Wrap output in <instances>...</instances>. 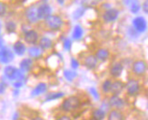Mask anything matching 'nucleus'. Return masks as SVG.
<instances>
[{
  "instance_id": "1",
  "label": "nucleus",
  "mask_w": 148,
  "mask_h": 120,
  "mask_svg": "<svg viewBox=\"0 0 148 120\" xmlns=\"http://www.w3.org/2000/svg\"><path fill=\"white\" fill-rule=\"evenodd\" d=\"M44 24L45 26L51 31H60L65 25V20L59 15H51L44 21Z\"/></svg>"
},
{
  "instance_id": "2",
  "label": "nucleus",
  "mask_w": 148,
  "mask_h": 120,
  "mask_svg": "<svg viewBox=\"0 0 148 120\" xmlns=\"http://www.w3.org/2000/svg\"><path fill=\"white\" fill-rule=\"evenodd\" d=\"M81 106V100L76 96H70L64 99L61 104V109L65 112L71 113L77 110Z\"/></svg>"
},
{
  "instance_id": "3",
  "label": "nucleus",
  "mask_w": 148,
  "mask_h": 120,
  "mask_svg": "<svg viewBox=\"0 0 148 120\" xmlns=\"http://www.w3.org/2000/svg\"><path fill=\"white\" fill-rule=\"evenodd\" d=\"M4 72L5 77L13 81H23L25 78L24 71H22L20 69H17L11 65L6 66L4 69Z\"/></svg>"
},
{
  "instance_id": "4",
  "label": "nucleus",
  "mask_w": 148,
  "mask_h": 120,
  "mask_svg": "<svg viewBox=\"0 0 148 120\" xmlns=\"http://www.w3.org/2000/svg\"><path fill=\"white\" fill-rule=\"evenodd\" d=\"M23 39L25 43L29 44V45H36L38 43L40 37L38 32L33 28H30L27 31H25L23 34Z\"/></svg>"
},
{
  "instance_id": "5",
  "label": "nucleus",
  "mask_w": 148,
  "mask_h": 120,
  "mask_svg": "<svg viewBox=\"0 0 148 120\" xmlns=\"http://www.w3.org/2000/svg\"><path fill=\"white\" fill-rule=\"evenodd\" d=\"M25 18L27 24H36L39 23V17L37 15V6L31 5L25 10Z\"/></svg>"
},
{
  "instance_id": "6",
  "label": "nucleus",
  "mask_w": 148,
  "mask_h": 120,
  "mask_svg": "<svg viewBox=\"0 0 148 120\" xmlns=\"http://www.w3.org/2000/svg\"><path fill=\"white\" fill-rule=\"evenodd\" d=\"M120 15V12L116 8H110L103 12L102 14V20L106 24H111L115 22L118 19Z\"/></svg>"
},
{
  "instance_id": "7",
  "label": "nucleus",
  "mask_w": 148,
  "mask_h": 120,
  "mask_svg": "<svg viewBox=\"0 0 148 120\" xmlns=\"http://www.w3.org/2000/svg\"><path fill=\"white\" fill-rule=\"evenodd\" d=\"M147 63L143 61V60H137V61H134L132 63V71L133 73L136 75V76H143L145 74V72L147 71Z\"/></svg>"
},
{
  "instance_id": "8",
  "label": "nucleus",
  "mask_w": 148,
  "mask_h": 120,
  "mask_svg": "<svg viewBox=\"0 0 148 120\" xmlns=\"http://www.w3.org/2000/svg\"><path fill=\"white\" fill-rule=\"evenodd\" d=\"M53 13V9L48 3H42L37 6V15L40 21H45Z\"/></svg>"
},
{
  "instance_id": "9",
  "label": "nucleus",
  "mask_w": 148,
  "mask_h": 120,
  "mask_svg": "<svg viewBox=\"0 0 148 120\" xmlns=\"http://www.w3.org/2000/svg\"><path fill=\"white\" fill-rule=\"evenodd\" d=\"M133 28L136 30L137 33L142 34L147 30V21L144 16H136L132 21Z\"/></svg>"
},
{
  "instance_id": "10",
  "label": "nucleus",
  "mask_w": 148,
  "mask_h": 120,
  "mask_svg": "<svg viewBox=\"0 0 148 120\" xmlns=\"http://www.w3.org/2000/svg\"><path fill=\"white\" fill-rule=\"evenodd\" d=\"M125 90L129 96H136L140 91V84L138 80L131 79L125 83Z\"/></svg>"
},
{
  "instance_id": "11",
  "label": "nucleus",
  "mask_w": 148,
  "mask_h": 120,
  "mask_svg": "<svg viewBox=\"0 0 148 120\" xmlns=\"http://www.w3.org/2000/svg\"><path fill=\"white\" fill-rule=\"evenodd\" d=\"M14 60V53L12 51L8 48L4 47L0 50V63L2 64H8L10 61Z\"/></svg>"
},
{
  "instance_id": "12",
  "label": "nucleus",
  "mask_w": 148,
  "mask_h": 120,
  "mask_svg": "<svg viewBox=\"0 0 148 120\" xmlns=\"http://www.w3.org/2000/svg\"><path fill=\"white\" fill-rule=\"evenodd\" d=\"M124 71V64L120 61H114L112 63V65L109 69V73L113 78H119L123 73Z\"/></svg>"
},
{
  "instance_id": "13",
  "label": "nucleus",
  "mask_w": 148,
  "mask_h": 120,
  "mask_svg": "<svg viewBox=\"0 0 148 120\" xmlns=\"http://www.w3.org/2000/svg\"><path fill=\"white\" fill-rule=\"evenodd\" d=\"M83 64L86 69H90V71H94L98 65V60L95 54H89L85 57Z\"/></svg>"
},
{
  "instance_id": "14",
  "label": "nucleus",
  "mask_w": 148,
  "mask_h": 120,
  "mask_svg": "<svg viewBox=\"0 0 148 120\" xmlns=\"http://www.w3.org/2000/svg\"><path fill=\"white\" fill-rule=\"evenodd\" d=\"M108 103L110 107H113L114 109H119V110L121 109H123L125 105V100L123 98H121L119 96H116V95H112V96L109 98Z\"/></svg>"
},
{
  "instance_id": "15",
  "label": "nucleus",
  "mask_w": 148,
  "mask_h": 120,
  "mask_svg": "<svg viewBox=\"0 0 148 120\" xmlns=\"http://www.w3.org/2000/svg\"><path fill=\"white\" fill-rule=\"evenodd\" d=\"M123 3L134 15L138 14V12L142 7L139 0H123Z\"/></svg>"
},
{
  "instance_id": "16",
  "label": "nucleus",
  "mask_w": 148,
  "mask_h": 120,
  "mask_svg": "<svg viewBox=\"0 0 148 120\" xmlns=\"http://www.w3.org/2000/svg\"><path fill=\"white\" fill-rule=\"evenodd\" d=\"M124 88H125V84L123 81L116 80L113 81L110 93L112 95H116V96H119V95L123 92Z\"/></svg>"
},
{
  "instance_id": "17",
  "label": "nucleus",
  "mask_w": 148,
  "mask_h": 120,
  "mask_svg": "<svg viewBox=\"0 0 148 120\" xmlns=\"http://www.w3.org/2000/svg\"><path fill=\"white\" fill-rule=\"evenodd\" d=\"M43 53H44V51L38 45H31L27 49V53L30 58H32L33 60L41 58L43 56Z\"/></svg>"
},
{
  "instance_id": "18",
  "label": "nucleus",
  "mask_w": 148,
  "mask_h": 120,
  "mask_svg": "<svg viewBox=\"0 0 148 120\" xmlns=\"http://www.w3.org/2000/svg\"><path fill=\"white\" fill-rule=\"evenodd\" d=\"M38 46H39L44 52L45 51H49L53 48L54 46V42L50 39L49 37H46V36H43L41 37L39 41H38Z\"/></svg>"
},
{
  "instance_id": "19",
  "label": "nucleus",
  "mask_w": 148,
  "mask_h": 120,
  "mask_svg": "<svg viewBox=\"0 0 148 120\" xmlns=\"http://www.w3.org/2000/svg\"><path fill=\"white\" fill-rule=\"evenodd\" d=\"M95 55L96 58H97L98 61L104 62L109 59V57H110V52H109V50L106 48H99L96 50Z\"/></svg>"
},
{
  "instance_id": "20",
  "label": "nucleus",
  "mask_w": 148,
  "mask_h": 120,
  "mask_svg": "<svg viewBox=\"0 0 148 120\" xmlns=\"http://www.w3.org/2000/svg\"><path fill=\"white\" fill-rule=\"evenodd\" d=\"M47 90V84L45 83V82H40L38 83L33 90L31 91V96L32 97H37L40 96V95L46 93Z\"/></svg>"
},
{
  "instance_id": "21",
  "label": "nucleus",
  "mask_w": 148,
  "mask_h": 120,
  "mask_svg": "<svg viewBox=\"0 0 148 120\" xmlns=\"http://www.w3.org/2000/svg\"><path fill=\"white\" fill-rule=\"evenodd\" d=\"M33 64H34V61L32 58H25L23 59L19 64V67H20V69L23 71L25 73V72H29L32 68H33Z\"/></svg>"
},
{
  "instance_id": "22",
  "label": "nucleus",
  "mask_w": 148,
  "mask_h": 120,
  "mask_svg": "<svg viewBox=\"0 0 148 120\" xmlns=\"http://www.w3.org/2000/svg\"><path fill=\"white\" fill-rule=\"evenodd\" d=\"M84 34H85V31H84V28L81 26L80 24H76L74 28H73V32H72V38L75 41H80L83 39L84 37Z\"/></svg>"
},
{
  "instance_id": "23",
  "label": "nucleus",
  "mask_w": 148,
  "mask_h": 120,
  "mask_svg": "<svg viewBox=\"0 0 148 120\" xmlns=\"http://www.w3.org/2000/svg\"><path fill=\"white\" fill-rule=\"evenodd\" d=\"M13 51L14 53L18 56H23L25 52H27V47H25V43L21 41H16L14 45H13Z\"/></svg>"
},
{
  "instance_id": "24",
  "label": "nucleus",
  "mask_w": 148,
  "mask_h": 120,
  "mask_svg": "<svg viewBox=\"0 0 148 120\" xmlns=\"http://www.w3.org/2000/svg\"><path fill=\"white\" fill-rule=\"evenodd\" d=\"M86 5H79L78 7H77L72 14V18L74 19L75 21H78L79 19H81L84 15L86 14Z\"/></svg>"
},
{
  "instance_id": "25",
  "label": "nucleus",
  "mask_w": 148,
  "mask_h": 120,
  "mask_svg": "<svg viewBox=\"0 0 148 120\" xmlns=\"http://www.w3.org/2000/svg\"><path fill=\"white\" fill-rule=\"evenodd\" d=\"M107 120H125V116L119 109H112L109 111Z\"/></svg>"
},
{
  "instance_id": "26",
  "label": "nucleus",
  "mask_w": 148,
  "mask_h": 120,
  "mask_svg": "<svg viewBox=\"0 0 148 120\" xmlns=\"http://www.w3.org/2000/svg\"><path fill=\"white\" fill-rule=\"evenodd\" d=\"M5 29L8 34H14L17 29V24L14 20H8L5 24Z\"/></svg>"
},
{
  "instance_id": "27",
  "label": "nucleus",
  "mask_w": 148,
  "mask_h": 120,
  "mask_svg": "<svg viewBox=\"0 0 148 120\" xmlns=\"http://www.w3.org/2000/svg\"><path fill=\"white\" fill-rule=\"evenodd\" d=\"M106 117V111L100 107V109H96L92 112V118L93 120H104Z\"/></svg>"
},
{
  "instance_id": "28",
  "label": "nucleus",
  "mask_w": 148,
  "mask_h": 120,
  "mask_svg": "<svg viewBox=\"0 0 148 120\" xmlns=\"http://www.w3.org/2000/svg\"><path fill=\"white\" fill-rule=\"evenodd\" d=\"M112 83L113 81L110 79H106L103 83L101 84V90L104 94H107V93H110L111 91V88H112Z\"/></svg>"
},
{
  "instance_id": "29",
  "label": "nucleus",
  "mask_w": 148,
  "mask_h": 120,
  "mask_svg": "<svg viewBox=\"0 0 148 120\" xmlns=\"http://www.w3.org/2000/svg\"><path fill=\"white\" fill-rule=\"evenodd\" d=\"M64 96H65V93L64 92H51V93H48L47 95L45 100H46L47 102H48V101L62 98H64Z\"/></svg>"
},
{
  "instance_id": "30",
  "label": "nucleus",
  "mask_w": 148,
  "mask_h": 120,
  "mask_svg": "<svg viewBox=\"0 0 148 120\" xmlns=\"http://www.w3.org/2000/svg\"><path fill=\"white\" fill-rule=\"evenodd\" d=\"M64 77L68 81H73L77 77V72L75 69H65L64 71Z\"/></svg>"
},
{
  "instance_id": "31",
  "label": "nucleus",
  "mask_w": 148,
  "mask_h": 120,
  "mask_svg": "<svg viewBox=\"0 0 148 120\" xmlns=\"http://www.w3.org/2000/svg\"><path fill=\"white\" fill-rule=\"evenodd\" d=\"M8 4L3 1H0V17L5 16V14L8 13Z\"/></svg>"
},
{
  "instance_id": "32",
  "label": "nucleus",
  "mask_w": 148,
  "mask_h": 120,
  "mask_svg": "<svg viewBox=\"0 0 148 120\" xmlns=\"http://www.w3.org/2000/svg\"><path fill=\"white\" fill-rule=\"evenodd\" d=\"M72 44L73 42L70 38H66V39L63 41V47L66 51H67V52H69V51L72 49Z\"/></svg>"
},
{
  "instance_id": "33",
  "label": "nucleus",
  "mask_w": 148,
  "mask_h": 120,
  "mask_svg": "<svg viewBox=\"0 0 148 120\" xmlns=\"http://www.w3.org/2000/svg\"><path fill=\"white\" fill-rule=\"evenodd\" d=\"M88 90H89V93L91 94V96H92L95 99L98 100V99L100 98V95H99L97 90H96V88H95V87H90Z\"/></svg>"
},
{
  "instance_id": "34",
  "label": "nucleus",
  "mask_w": 148,
  "mask_h": 120,
  "mask_svg": "<svg viewBox=\"0 0 148 120\" xmlns=\"http://www.w3.org/2000/svg\"><path fill=\"white\" fill-rule=\"evenodd\" d=\"M70 65H71V68L73 69H78L80 63H79L78 60L73 57V58H71V61H70Z\"/></svg>"
},
{
  "instance_id": "35",
  "label": "nucleus",
  "mask_w": 148,
  "mask_h": 120,
  "mask_svg": "<svg viewBox=\"0 0 148 120\" xmlns=\"http://www.w3.org/2000/svg\"><path fill=\"white\" fill-rule=\"evenodd\" d=\"M5 90H6V84L5 82H0V95L4 94Z\"/></svg>"
},
{
  "instance_id": "36",
  "label": "nucleus",
  "mask_w": 148,
  "mask_h": 120,
  "mask_svg": "<svg viewBox=\"0 0 148 120\" xmlns=\"http://www.w3.org/2000/svg\"><path fill=\"white\" fill-rule=\"evenodd\" d=\"M101 7H102V9H104V11H106V10H107V9L112 8L113 6H112V5H111L110 3H104V4H102V5H101Z\"/></svg>"
},
{
  "instance_id": "37",
  "label": "nucleus",
  "mask_w": 148,
  "mask_h": 120,
  "mask_svg": "<svg viewBox=\"0 0 148 120\" xmlns=\"http://www.w3.org/2000/svg\"><path fill=\"white\" fill-rule=\"evenodd\" d=\"M142 9H143L144 13L148 14V0H145V1L144 2V4L142 5Z\"/></svg>"
},
{
  "instance_id": "38",
  "label": "nucleus",
  "mask_w": 148,
  "mask_h": 120,
  "mask_svg": "<svg viewBox=\"0 0 148 120\" xmlns=\"http://www.w3.org/2000/svg\"><path fill=\"white\" fill-rule=\"evenodd\" d=\"M13 86H14L16 88H20L23 86V81H14Z\"/></svg>"
},
{
  "instance_id": "39",
  "label": "nucleus",
  "mask_w": 148,
  "mask_h": 120,
  "mask_svg": "<svg viewBox=\"0 0 148 120\" xmlns=\"http://www.w3.org/2000/svg\"><path fill=\"white\" fill-rule=\"evenodd\" d=\"M88 0H75V3L78 5H85L86 3H87Z\"/></svg>"
},
{
  "instance_id": "40",
  "label": "nucleus",
  "mask_w": 148,
  "mask_h": 120,
  "mask_svg": "<svg viewBox=\"0 0 148 120\" xmlns=\"http://www.w3.org/2000/svg\"><path fill=\"white\" fill-rule=\"evenodd\" d=\"M56 120H72V118L68 116H60L59 117H57Z\"/></svg>"
},
{
  "instance_id": "41",
  "label": "nucleus",
  "mask_w": 148,
  "mask_h": 120,
  "mask_svg": "<svg viewBox=\"0 0 148 120\" xmlns=\"http://www.w3.org/2000/svg\"><path fill=\"white\" fill-rule=\"evenodd\" d=\"M5 47V44H4V40L2 37H0V50H1L2 48Z\"/></svg>"
},
{
  "instance_id": "42",
  "label": "nucleus",
  "mask_w": 148,
  "mask_h": 120,
  "mask_svg": "<svg viewBox=\"0 0 148 120\" xmlns=\"http://www.w3.org/2000/svg\"><path fill=\"white\" fill-rule=\"evenodd\" d=\"M31 120H46L44 117H40V116H36V117H33Z\"/></svg>"
},
{
  "instance_id": "43",
  "label": "nucleus",
  "mask_w": 148,
  "mask_h": 120,
  "mask_svg": "<svg viewBox=\"0 0 148 120\" xmlns=\"http://www.w3.org/2000/svg\"><path fill=\"white\" fill-rule=\"evenodd\" d=\"M0 27H2V24H1V21H0Z\"/></svg>"
},
{
  "instance_id": "44",
  "label": "nucleus",
  "mask_w": 148,
  "mask_h": 120,
  "mask_svg": "<svg viewBox=\"0 0 148 120\" xmlns=\"http://www.w3.org/2000/svg\"><path fill=\"white\" fill-rule=\"evenodd\" d=\"M43 1H44L45 3H47V0H43Z\"/></svg>"
},
{
  "instance_id": "45",
  "label": "nucleus",
  "mask_w": 148,
  "mask_h": 120,
  "mask_svg": "<svg viewBox=\"0 0 148 120\" xmlns=\"http://www.w3.org/2000/svg\"><path fill=\"white\" fill-rule=\"evenodd\" d=\"M0 34H1V27H0Z\"/></svg>"
}]
</instances>
